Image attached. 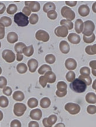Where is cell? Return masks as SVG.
<instances>
[{
    "instance_id": "6da1fadb",
    "label": "cell",
    "mask_w": 96,
    "mask_h": 127,
    "mask_svg": "<svg viewBox=\"0 0 96 127\" xmlns=\"http://www.w3.org/2000/svg\"><path fill=\"white\" fill-rule=\"evenodd\" d=\"M70 87L73 91L78 93H81L86 91L87 85L83 80L77 78L70 84Z\"/></svg>"
},
{
    "instance_id": "7a4b0ae2",
    "label": "cell",
    "mask_w": 96,
    "mask_h": 127,
    "mask_svg": "<svg viewBox=\"0 0 96 127\" xmlns=\"http://www.w3.org/2000/svg\"><path fill=\"white\" fill-rule=\"evenodd\" d=\"M14 22L20 27L27 26L29 22L28 17L21 12L17 13L14 16Z\"/></svg>"
},
{
    "instance_id": "3957f363",
    "label": "cell",
    "mask_w": 96,
    "mask_h": 127,
    "mask_svg": "<svg viewBox=\"0 0 96 127\" xmlns=\"http://www.w3.org/2000/svg\"><path fill=\"white\" fill-rule=\"evenodd\" d=\"M84 30L83 34L87 37L91 36L93 34V32L95 29V26L93 22L91 21H87L84 23Z\"/></svg>"
},
{
    "instance_id": "277c9868",
    "label": "cell",
    "mask_w": 96,
    "mask_h": 127,
    "mask_svg": "<svg viewBox=\"0 0 96 127\" xmlns=\"http://www.w3.org/2000/svg\"><path fill=\"white\" fill-rule=\"evenodd\" d=\"M62 16L64 18H66L67 20L71 21L74 20L76 16L75 13L72 9L67 6H64L62 8L61 10Z\"/></svg>"
},
{
    "instance_id": "5b68a950",
    "label": "cell",
    "mask_w": 96,
    "mask_h": 127,
    "mask_svg": "<svg viewBox=\"0 0 96 127\" xmlns=\"http://www.w3.org/2000/svg\"><path fill=\"white\" fill-rule=\"evenodd\" d=\"M26 109L25 104L22 103H16L14 107V114L17 117H21L24 114Z\"/></svg>"
},
{
    "instance_id": "8992f818",
    "label": "cell",
    "mask_w": 96,
    "mask_h": 127,
    "mask_svg": "<svg viewBox=\"0 0 96 127\" xmlns=\"http://www.w3.org/2000/svg\"><path fill=\"white\" fill-rule=\"evenodd\" d=\"M55 33L58 37H65L68 34V29L63 25L59 26L55 29Z\"/></svg>"
},
{
    "instance_id": "52a82bcc",
    "label": "cell",
    "mask_w": 96,
    "mask_h": 127,
    "mask_svg": "<svg viewBox=\"0 0 96 127\" xmlns=\"http://www.w3.org/2000/svg\"><path fill=\"white\" fill-rule=\"evenodd\" d=\"M36 38L38 40L44 42L49 41L50 35L48 32L43 30H39L36 34Z\"/></svg>"
},
{
    "instance_id": "ba28073f",
    "label": "cell",
    "mask_w": 96,
    "mask_h": 127,
    "mask_svg": "<svg viewBox=\"0 0 96 127\" xmlns=\"http://www.w3.org/2000/svg\"><path fill=\"white\" fill-rule=\"evenodd\" d=\"M2 57L6 61L9 63L13 62L15 59L14 54L10 50H5L2 53Z\"/></svg>"
},
{
    "instance_id": "9c48e42d",
    "label": "cell",
    "mask_w": 96,
    "mask_h": 127,
    "mask_svg": "<svg viewBox=\"0 0 96 127\" xmlns=\"http://www.w3.org/2000/svg\"><path fill=\"white\" fill-rule=\"evenodd\" d=\"M68 41L72 44H77L80 42V36L75 33H71L69 34L68 37Z\"/></svg>"
},
{
    "instance_id": "30bf717a",
    "label": "cell",
    "mask_w": 96,
    "mask_h": 127,
    "mask_svg": "<svg viewBox=\"0 0 96 127\" xmlns=\"http://www.w3.org/2000/svg\"><path fill=\"white\" fill-rule=\"evenodd\" d=\"M78 12L81 16H87L90 13V8L87 5H82L78 8Z\"/></svg>"
},
{
    "instance_id": "8fae6325",
    "label": "cell",
    "mask_w": 96,
    "mask_h": 127,
    "mask_svg": "<svg viewBox=\"0 0 96 127\" xmlns=\"http://www.w3.org/2000/svg\"><path fill=\"white\" fill-rule=\"evenodd\" d=\"M84 28V23L81 19H78L75 23V30L76 32L78 34H80Z\"/></svg>"
},
{
    "instance_id": "7c38bea8",
    "label": "cell",
    "mask_w": 96,
    "mask_h": 127,
    "mask_svg": "<svg viewBox=\"0 0 96 127\" xmlns=\"http://www.w3.org/2000/svg\"><path fill=\"white\" fill-rule=\"evenodd\" d=\"M59 48L63 53H68L70 51V45L66 41L63 40L60 43Z\"/></svg>"
},
{
    "instance_id": "4fadbf2b",
    "label": "cell",
    "mask_w": 96,
    "mask_h": 127,
    "mask_svg": "<svg viewBox=\"0 0 96 127\" xmlns=\"http://www.w3.org/2000/svg\"><path fill=\"white\" fill-rule=\"evenodd\" d=\"M14 100L17 101H21L24 100V95L23 92L21 91H17L14 93L13 95Z\"/></svg>"
},
{
    "instance_id": "5bb4252c",
    "label": "cell",
    "mask_w": 96,
    "mask_h": 127,
    "mask_svg": "<svg viewBox=\"0 0 96 127\" xmlns=\"http://www.w3.org/2000/svg\"><path fill=\"white\" fill-rule=\"evenodd\" d=\"M29 71L32 72H34L38 66V62L35 59H32L28 62Z\"/></svg>"
},
{
    "instance_id": "9a60e30c",
    "label": "cell",
    "mask_w": 96,
    "mask_h": 127,
    "mask_svg": "<svg viewBox=\"0 0 96 127\" xmlns=\"http://www.w3.org/2000/svg\"><path fill=\"white\" fill-rule=\"evenodd\" d=\"M56 7L55 4L52 2H49L44 4L43 9L44 12L47 13L50 11L55 10Z\"/></svg>"
},
{
    "instance_id": "2e32d148",
    "label": "cell",
    "mask_w": 96,
    "mask_h": 127,
    "mask_svg": "<svg viewBox=\"0 0 96 127\" xmlns=\"http://www.w3.org/2000/svg\"><path fill=\"white\" fill-rule=\"evenodd\" d=\"M29 6L30 9L33 12H38L40 10V5L38 2L36 1L30 2Z\"/></svg>"
},
{
    "instance_id": "e0dca14e",
    "label": "cell",
    "mask_w": 96,
    "mask_h": 127,
    "mask_svg": "<svg viewBox=\"0 0 96 127\" xmlns=\"http://www.w3.org/2000/svg\"><path fill=\"white\" fill-rule=\"evenodd\" d=\"M7 39L10 43H14L15 42L17 41L18 37L16 33L13 32H10L8 34Z\"/></svg>"
},
{
    "instance_id": "ac0fdd59",
    "label": "cell",
    "mask_w": 96,
    "mask_h": 127,
    "mask_svg": "<svg viewBox=\"0 0 96 127\" xmlns=\"http://www.w3.org/2000/svg\"><path fill=\"white\" fill-rule=\"evenodd\" d=\"M66 66L68 69H74L76 66V62L74 59H69L66 62Z\"/></svg>"
},
{
    "instance_id": "d6986e66",
    "label": "cell",
    "mask_w": 96,
    "mask_h": 127,
    "mask_svg": "<svg viewBox=\"0 0 96 127\" xmlns=\"http://www.w3.org/2000/svg\"><path fill=\"white\" fill-rule=\"evenodd\" d=\"M60 24L61 25L65 26L68 29L71 30L73 28L74 24L72 22L68 20L63 19L60 22Z\"/></svg>"
},
{
    "instance_id": "ffe728a7",
    "label": "cell",
    "mask_w": 96,
    "mask_h": 127,
    "mask_svg": "<svg viewBox=\"0 0 96 127\" xmlns=\"http://www.w3.org/2000/svg\"><path fill=\"white\" fill-rule=\"evenodd\" d=\"M9 104V101L7 97L4 96H0V106L2 108H5Z\"/></svg>"
},
{
    "instance_id": "44dd1931",
    "label": "cell",
    "mask_w": 96,
    "mask_h": 127,
    "mask_svg": "<svg viewBox=\"0 0 96 127\" xmlns=\"http://www.w3.org/2000/svg\"><path fill=\"white\" fill-rule=\"evenodd\" d=\"M17 69L19 73L20 74H24L27 71V68L25 64L21 63L17 65Z\"/></svg>"
},
{
    "instance_id": "7402d4cb",
    "label": "cell",
    "mask_w": 96,
    "mask_h": 127,
    "mask_svg": "<svg viewBox=\"0 0 96 127\" xmlns=\"http://www.w3.org/2000/svg\"><path fill=\"white\" fill-rule=\"evenodd\" d=\"M23 51L25 56L28 57L31 56L34 53V48L32 45H31L24 49Z\"/></svg>"
},
{
    "instance_id": "603a6c76",
    "label": "cell",
    "mask_w": 96,
    "mask_h": 127,
    "mask_svg": "<svg viewBox=\"0 0 96 127\" xmlns=\"http://www.w3.org/2000/svg\"><path fill=\"white\" fill-rule=\"evenodd\" d=\"M0 22L2 25H3L6 27H8L11 24V20L10 18L4 17L1 18L0 20Z\"/></svg>"
},
{
    "instance_id": "cb8c5ba5",
    "label": "cell",
    "mask_w": 96,
    "mask_h": 127,
    "mask_svg": "<svg viewBox=\"0 0 96 127\" xmlns=\"http://www.w3.org/2000/svg\"><path fill=\"white\" fill-rule=\"evenodd\" d=\"M83 39L85 43H91L93 42L95 39V36L93 33L91 36L89 37L84 35L83 36Z\"/></svg>"
},
{
    "instance_id": "d4e9b609",
    "label": "cell",
    "mask_w": 96,
    "mask_h": 127,
    "mask_svg": "<svg viewBox=\"0 0 96 127\" xmlns=\"http://www.w3.org/2000/svg\"><path fill=\"white\" fill-rule=\"evenodd\" d=\"M26 47V45L22 43H17L15 46V50L17 53H23V50L24 47Z\"/></svg>"
},
{
    "instance_id": "484cf974",
    "label": "cell",
    "mask_w": 96,
    "mask_h": 127,
    "mask_svg": "<svg viewBox=\"0 0 96 127\" xmlns=\"http://www.w3.org/2000/svg\"><path fill=\"white\" fill-rule=\"evenodd\" d=\"M17 10V7L14 4H11L9 6L7 9V12L8 14H13L16 13Z\"/></svg>"
},
{
    "instance_id": "4316f807",
    "label": "cell",
    "mask_w": 96,
    "mask_h": 127,
    "mask_svg": "<svg viewBox=\"0 0 96 127\" xmlns=\"http://www.w3.org/2000/svg\"><path fill=\"white\" fill-rule=\"evenodd\" d=\"M48 17L51 20H55L57 18L58 14L55 10H51L48 12Z\"/></svg>"
},
{
    "instance_id": "83f0119b",
    "label": "cell",
    "mask_w": 96,
    "mask_h": 127,
    "mask_svg": "<svg viewBox=\"0 0 96 127\" xmlns=\"http://www.w3.org/2000/svg\"><path fill=\"white\" fill-rule=\"evenodd\" d=\"M38 16L37 14H32L30 17V23L32 24H35L38 21Z\"/></svg>"
},
{
    "instance_id": "f1b7e54d",
    "label": "cell",
    "mask_w": 96,
    "mask_h": 127,
    "mask_svg": "<svg viewBox=\"0 0 96 127\" xmlns=\"http://www.w3.org/2000/svg\"><path fill=\"white\" fill-rule=\"evenodd\" d=\"M45 60L48 63L52 64L55 62V56L53 54H48L46 56Z\"/></svg>"
},
{
    "instance_id": "f546056e",
    "label": "cell",
    "mask_w": 96,
    "mask_h": 127,
    "mask_svg": "<svg viewBox=\"0 0 96 127\" xmlns=\"http://www.w3.org/2000/svg\"><path fill=\"white\" fill-rule=\"evenodd\" d=\"M3 93L6 95L8 96H10L12 94V90L10 87H5L4 88L3 90Z\"/></svg>"
},
{
    "instance_id": "4dcf8cb0",
    "label": "cell",
    "mask_w": 96,
    "mask_h": 127,
    "mask_svg": "<svg viewBox=\"0 0 96 127\" xmlns=\"http://www.w3.org/2000/svg\"><path fill=\"white\" fill-rule=\"evenodd\" d=\"M7 85V80L3 77H0V88H5Z\"/></svg>"
},
{
    "instance_id": "1f68e13d",
    "label": "cell",
    "mask_w": 96,
    "mask_h": 127,
    "mask_svg": "<svg viewBox=\"0 0 96 127\" xmlns=\"http://www.w3.org/2000/svg\"><path fill=\"white\" fill-rule=\"evenodd\" d=\"M11 127H21V124L20 121L17 120H14L11 122Z\"/></svg>"
},
{
    "instance_id": "d6a6232c",
    "label": "cell",
    "mask_w": 96,
    "mask_h": 127,
    "mask_svg": "<svg viewBox=\"0 0 96 127\" xmlns=\"http://www.w3.org/2000/svg\"><path fill=\"white\" fill-rule=\"evenodd\" d=\"M5 34L4 28L1 24H0V39H2L4 37Z\"/></svg>"
},
{
    "instance_id": "836d02e7",
    "label": "cell",
    "mask_w": 96,
    "mask_h": 127,
    "mask_svg": "<svg viewBox=\"0 0 96 127\" xmlns=\"http://www.w3.org/2000/svg\"><path fill=\"white\" fill-rule=\"evenodd\" d=\"M66 5L71 7L75 6L77 4V2L76 1H65Z\"/></svg>"
},
{
    "instance_id": "e575fe53",
    "label": "cell",
    "mask_w": 96,
    "mask_h": 127,
    "mask_svg": "<svg viewBox=\"0 0 96 127\" xmlns=\"http://www.w3.org/2000/svg\"><path fill=\"white\" fill-rule=\"evenodd\" d=\"M92 46L89 45L87 46L85 48V51L89 55H94V53H92L91 50Z\"/></svg>"
},
{
    "instance_id": "d590c367",
    "label": "cell",
    "mask_w": 96,
    "mask_h": 127,
    "mask_svg": "<svg viewBox=\"0 0 96 127\" xmlns=\"http://www.w3.org/2000/svg\"><path fill=\"white\" fill-rule=\"evenodd\" d=\"M50 68L49 67V66H47V65H43V66H42L39 69L38 72H39L40 74H43L44 71H45V69H49Z\"/></svg>"
},
{
    "instance_id": "8d00e7d4",
    "label": "cell",
    "mask_w": 96,
    "mask_h": 127,
    "mask_svg": "<svg viewBox=\"0 0 96 127\" xmlns=\"http://www.w3.org/2000/svg\"><path fill=\"white\" fill-rule=\"evenodd\" d=\"M68 74H67V75H68V76H67V79H68L69 81H71L73 79H74V74L72 72H70Z\"/></svg>"
},
{
    "instance_id": "74e56055",
    "label": "cell",
    "mask_w": 96,
    "mask_h": 127,
    "mask_svg": "<svg viewBox=\"0 0 96 127\" xmlns=\"http://www.w3.org/2000/svg\"><path fill=\"white\" fill-rule=\"evenodd\" d=\"M23 11L24 12L27 16H29L31 13V11L30 9L27 7H25L24 8Z\"/></svg>"
},
{
    "instance_id": "f35d334b",
    "label": "cell",
    "mask_w": 96,
    "mask_h": 127,
    "mask_svg": "<svg viewBox=\"0 0 96 127\" xmlns=\"http://www.w3.org/2000/svg\"><path fill=\"white\" fill-rule=\"evenodd\" d=\"M5 9V5L2 3H0V14H2Z\"/></svg>"
},
{
    "instance_id": "ab89813d",
    "label": "cell",
    "mask_w": 96,
    "mask_h": 127,
    "mask_svg": "<svg viewBox=\"0 0 96 127\" xmlns=\"http://www.w3.org/2000/svg\"><path fill=\"white\" fill-rule=\"evenodd\" d=\"M91 50L94 54H96V44L92 46Z\"/></svg>"
},
{
    "instance_id": "60d3db41",
    "label": "cell",
    "mask_w": 96,
    "mask_h": 127,
    "mask_svg": "<svg viewBox=\"0 0 96 127\" xmlns=\"http://www.w3.org/2000/svg\"><path fill=\"white\" fill-rule=\"evenodd\" d=\"M23 59V56L20 54H17V61H21Z\"/></svg>"
},
{
    "instance_id": "b9f144b4",
    "label": "cell",
    "mask_w": 96,
    "mask_h": 127,
    "mask_svg": "<svg viewBox=\"0 0 96 127\" xmlns=\"http://www.w3.org/2000/svg\"><path fill=\"white\" fill-rule=\"evenodd\" d=\"M89 69H88V68H82V69L81 70V73L82 72H86V73H88L89 71Z\"/></svg>"
},
{
    "instance_id": "7bdbcfd3",
    "label": "cell",
    "mask_w": 96,
    "mask_h": 127,
    "mask_svg": "<svg viewBox=\"0 0 96 127\" xmlns=\"http://www.w3.org/2000/svg\"><path fill=\"white\" fill-rule=\"evenodd\" d=\"M92 9L93 11L96 13V2L93 3L92 6Z\"/></svg>"
},
{
    "instance_id": "ee69618b",
    "label": "cell",
    "mask_w": 96,
    "mask_h": 127,
    "mask_svg": "<svg viewBox=\"0 0 96 127\" xmlns=\"http://www.w3.org/2000/svg\"><path fill=\"white\" fill-rule=\"evenodd\" d=\"M35 126H36V123L34 122H31L29 124V127H35Z\"/></svg>"
},
{
    "instance_id": "f6af8a7d",
    "label": "cell",
    "mask_w": 96,
    "mask_h": 127,
    "mask_svg": "<svg viewBox=\"0 0 96 127\" xmlns=\"http://www.w3.org/2000/svg\"><path fill=\"white\" fill-rule=\"evenodd\" d=\"M3 115L2 112L1 111H0V121L2 120L3 119Z\"/></svg>"
},
{
    "instance_id": "bcb514c9",
    "label": "cell",
    "mask_w": 96,
    "mask_h": 127,
    "mask_svg": "<svg viewBox=\"0 0 96 127\" xmlns=\"http://www.w3.org/2000/svg\"><path fill=\"white\" fill-rule=\"evenodd\" d=\"M2 69H1V67H0V74H1L2 73Z\"/></svg>"
},
{
    "instance_id": "7dc6e473",
    "label": "cell",
    "mask_w": 96,
    "mask_h": 127,
    "mask_svg": "<svg viewBox=\"0 0 96 127\" xmlns=\"http://www.w3.org/2000/svg\"><path fill=\"white\" fill-rule=\"evenodd\" d=\"M0 46H1V44H0Z\"/></svg>"
}]
</instances>
